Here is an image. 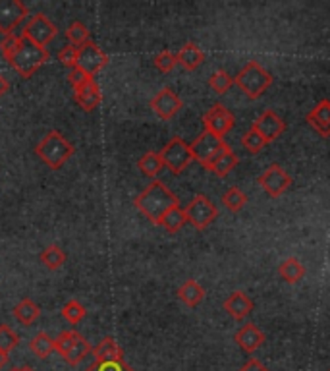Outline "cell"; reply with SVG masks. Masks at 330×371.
Listing matches in <instances>:
<instances>
[{"label":"cell","instance_id":"cell-23","mask_svg":"<svg viewBox=\"0 0 330 371\" xmlns=\"http://www.w3.org/2000/svg\"><path fill=\"white\" fill-rule=\"evenodd\" d=\"M39 315H41V308L30 298L21 300L20 304L14 308V317L20 321L21 325H25V327L33 325L35 321L39 319Z\"/></svg>","mask_w":330,"mask_h":371},{"label":"cell","instance_id":"cell-46","mask_svg":"<svg viewBox=\"0 0 330 371\" xmlns=\"http://www.w3.org/2000/svg\"><path fill=\"white\" fill-rule=\"evenodd\" d=\"M329 371H330V370H329Z\"/></svg>","mask_w":330,"mask_h":371},{"label":"cell","instance_id":"cell-9","mask_svg":"<svg viewBox=\"0 0 330 371\" xmlns=\"http://www.w3.org/2000/svg\"><path fill=\"white\" fill-rule=\"evenodd\" d=\"M257 182L265 194H268L270 197H280L292 186V176L279 163H272L263 170V175L259 176Z\"/></svg>","mask_w":330,"mask_h":371},{"label":"cell","instance_id":"cell-32","mask_svg":"<svg viewBox=\"0 0 330 371\" xmlns=\"http://www.w3.org/2000/svg\"><path fill=\"white\" fill-rule=\"evenodd\" d=\"M267 144H268L267 139H265L263 135L259 134V132L255 130V128H253V126L249 128L246 134L241 135V145H244V147L248 149L249 153H253V155L259 153V151H263V147H265Z\"/></svg>","mask_w":330,"mask_h":371},{"label":"cell","instance_id":"cell-28","mask_svg":"<svg viewBox=\"0 0 330 371\" xmlns=\"http://www.w3.org/2000/svg\"><path fill=\"white\" fill-rule=\"evenodd\" d=\"M66 37H68V41H70L72 47L80 49V47H83L85 43H89V30H87V25H85V23L75 20L68 25V30H66Z\"/></svg>","mask_w":330,"mask_h":371},{"label":"cell","instance_id":"cell-35","mask_svg":"<svg viewBox=\"0 0 330 371\" xmlns=\"http://www.w3.org/2000/svg\"><path fill=\"white\" fill-rule=\"evenodd\" d=\"M80 333H75V330H64V333H60V337L54 340V350L58 352L60 356H64L66 352L72 350V346L80 340Z\"/></svg>","mask_w":330,"mask_h":371},{"label":"cell","instance_id":"cell-39","mask_svg":"<svg viewBox=\"0 0 330 371\" xmlns=\"http://www.w3.org/2000/svg\"><path fill=\"white\" fill-rule=\"evenodd\" d=\"M78 51H80V49H75L72 45H70V47H64L60 54H58V60L62 62L66 68L73 70V68H78Z\"/></svg>","mask_w":330,"mask_h":371},{"label":"cell","instance_id":"cell-18","mask_svg":"<svg viewBox=\"0 0 330 371\" xmlns=\"http://www.w3.org/2000/svg\"><path fill=\"white\" fill-rule=\"evenodd\" d=\"M73 99H75V103L80 104L83 111L91 113V111H95V109L101 104V101H103V93H101V87L97 85L93 78L91 82L85 83L83 87L73 91Z\"/></svg>","mask_w":330,"mask_h":371},{"label":"cell","instance_id":"cell-2","mask_svg":"<svg viewBox=\"0 0 330 371\" xmlns=\"http://www.w3.org/2000/svg\"><path fill=\"white\" fill-rule=\"evenodd\" d=\"M6 60L10 64L12 70H16L21 78L27 80L41 68L43 64L49 62V51L20 35V43H18L16 51L12 52Z\"/></svg>","mask_w":330,"mask_h":371},{"label":"cell","instance_id":"cell-25","mask_svg":"<svg viewBox=\"0 0 330 371\" xmlns=\"http://www.w3.org/2000/svg\"><path fill=\"white\" fill-rule=\"evenodd\" d=\"M186 223H187L186 209H182L180 205H176V207H172V209H170V211H168L163 218H161L158 227L166 228L168 232L176 234V232H180V230L184 228Z\"/></svg>","mask_w":330,"mask_h":371},{"label":"cell","instance_id":"cell-13","mask_svg":"<svg viewBox=\"0 0 330 371\" xmlns=\"http://www.w3.org/2000/svg\"><path fill=\"white\" fill-rule=\"evenodd\" d=\"M149 104H151L153 113H155L161 120H170V118H174L176 114L182 111V106H184L182 99H180V97L174 93V89H170V87H163V89L151 99V103Z\"/></svg>","mask_w":330,"mask_h":371},{"label":"cell","instance_id":"cell-17","mask_svg":"<svg viewBox=\"0 0 330 371\" xmlns=\"http://www.w3.org/2000/svg\"><path fill=\"white\" fill-rule=\"evenodd\" d=\"M307 124L322 137H330V101L322 99L307 114Z\"/></svg>","mask_w":330,"mask_h":371},{"label":"cell","instance_id":"cell-21","mask_svg":"<svg viewBox=\"0 0 330 371\" xmlns=\"http://www.w3.org/2000/svg\"><path fill=\"white\" fill-rule=\"evenodd\" d=\"M178 298L182 300L187 308H197L205 298V290L196 278H187L186 282L178 289Z\"/></svg>","mask_w":330,"mask_h":371},{"label":"cell","instance_id":"cell-37","mask_svg":"<svg viewBox=\"0 0 330 371\" xmlns=\"http://www.w3.org/2000/svg\"><path fill=\"white\" fill-rule=\"evenodd\" d=\"M176 64H178V56H176L174 52L163 51V52H158V54L155 56V66L158 72H163V74L172 72V70L176 68Z\"/></svg>","mask_w":330,"mask_h":371},{"label":"cell","instance_id":"cell-27","mask_svg":"<svg viewBox=\"0 0 330 371\" xmlns=\"http://www.w3.org/2000/svg\"><path fill=\"white\" fill-rule=\"evenodd\" d=\"M30 348H32V352L39 360H45V358H49L52 352H54V340L47 333H39L30 342Z\"/></svg>","mask_w":330,"mask_h":371},{"label":"cell","instance_id":"cell-29","mask_svg":"<svg viewBox=\"0 0 330 371\" xmlns=\"http://www.w3.org/2000/svg\"><path fill=\"white\" fill-rule=\"evenodd\" d=\"M222 203L226 205L228 211H232V213H239L244 207L248 205V196L239 190V188H230L224 192V196H222Z\"/></svg>","mask_w":330,"mask_h":371},{"label":"cell","instance_id":"cell-36","mask_svg":"<svg viewBox=\"0 0 330 371\" xmlns=\"http://www.w3.org/2000/svg\"><path fill=\"white\" fill-rule=\"evenodd\" d=\"M20 342V337L8 327V325H0V350L10 354Z\"/></svg>","mask_w":330,"mask_h":371},{"label":"cell","instance_id":"cell-42","mask_svg":"<svg viewBox=\"0 0 330 371\" xmlns=\"http://www.w3.org/2000/svg\"><path fill=\"white\" fill-rule=\"evenodd\" d=\"M237 371H270V370H268L263 361H259L257 358H249V360L246 361V363H244V366H241Z\"/></svg>","mask_w":330,"mask_h":371},{"label":"cell","instance_id":"cell-11","mask_svg":"<svg viewBox=\"0 0 330 371\" xmlns=\"http://www.w3.org/2000/svg\"><path fill=\"white\" fill-rule=\"evenodd\" d=\"M203 124H205L207 132H213L218 137H224L228 132H232V128L236 124V118H234V114L230 113L224 104L217 103L213 109H209L203 114Z\"/></svg>","mask_w":330,"mask_h":371},{"label":"cell","instance_id":"cell-38","mask_svg":"<svg viewBox=\"0 0 330 371\" xmlns=\"http://www.w3.org/2000/svg\"><path fill=\"white\" fill-rule=\"evenodd\" d=\"M85 371H134L124 360L120 361H106V363H99L95 361Z\"/></svg>","mask_w":330,"mask_h":371},{"label":"cell","instance_id":"cell-33","mask_svg":"<svg viewBox=\"0 0 330 371\" xmlns=\"http://www.w3.org/2000/svg\"><path fill=\"white\" fill-rule=\"evenodd\" d=\"M85 315H87V309L83 308V304H80L78 300H70L62 308V317L72 325L82 323L85 319Z\"/></svg>","mask_w":330,"mask_h":371},{"label":"cell","instance_id":"cell-8","mask_svg":"<svg viewBox=\"0 0 330 371\" xmlns=\"http://www.w3.org/2000/svg\"><path fill=\"white\" fill-rule=\"evenodd\" d=\"M27 16L30 10L21 0H0V33L4 37L14 35Z\"/></svg>","mask_w":330,"mask_h":371},{"label":"cell","instance_id":"cell-41","mask_svg":"<svg viewBox=\"0 0 330 371\" xmlns=\"http://www.w3.org/2000/svg\"><path fill=\"white\" fill-rule=\"evenodd\" d=\"M18 43H20V35H8V37L2 39V43H0V51L4 54V58H8L12 52L16 51Z\"/></svg>","mask_w":330,"mask_h":371},{"label":"cell","instance_id":"cell-3","mask_svg":"<svg viewBox=\"0 0 330 371\" xmlns=\"http://www.w3.org/2000/svg\"><path fill=\"white\" fill-rule=\"evenodd\" d=\"M35 153L39 155L45 165L52 170H60L73 155V145L64 137L60 132L52 130L43 137L35 147Z\"/></svg>","mask_w":330,"mask_h":371},{"label":"cell","instance_id":"cell-14","mask_svg":"<svg viewBox=\"0 0 330 371\" xmlns=\"http://www.w3.org/2000/svg\"><path fill=\"white\" fill-rule=\"evenodd\" d=\"M253 128L270 144L286 132V122L274 111H265L259 114V118L253 122Z\"/></svg>","mask_w":330,"mask_h":371},{"label":"cell","instance_id":"cell-12","mask_svg":"<svg viewBox=\"0 0 330 371\" xmlns=\"http://www.w3.org/2000/svg\"><path fill=\"white\" fill-rule=\"evenodd\" d=\"M108 64L106 52L101 51V47H97L95 43H85L78 51V68H82L83 72L89 74L93 78L95 74H99L104 66Z\"/></svg>","mask_w":330,"mask_h":371},{"label":"cell","instance_id":"cell-5","mask_svg":"<svg viewBox=\"0 0 330 371\" xmlns=\"http://www.w3.org/2000/svg\"><path fill=\"white\" fill-rule=\"evenodd\" d=\"M161 159H163V163H165L166 168H168L174 176H178L182 175L187 166L191 165L193 153H191V147H189L182 137L176 135V137H172V139L163 147Z\"/></svg>","mask_w":330,"mask_h":371},{"label":"cell","instance_id":"cell-30","mask_svg":"<svg viewBox=\"0 0 330 371\" xmlns=\"http://www.w3.org/2000/svg\"><path fill=\"white\" fill-rule=\"evenodd\" d=\"M41 263L51 271L60 269L66 263V254L58 246H49L41 251Z\"/></svg>","mask_w":330,"mask_h":371},{"label":"cell","instance_id":"cell-26","mask_svg":"<svg viewBox=\"0 0 330 371\" xmlns=\"http://www.w3.org/2000/svg\"><path fill=\"white\" fill-rule=\"evenodd\" d=\"M237 163H239L237 155L234 153V151H232L230 147H228L226 151L220 155V157H218V159L215 161V163H213V165L209 166V170H213V172H215V175L218 176V178H226V176L230 175V172H232L234 168H236Z\"/></svg>","mask_w":330,"mask_h":371},{"label":"cell","instance_id":"cell-7","mask_svg":"<svg viewBox=\"0 0 330 371\" xmlns=\"http://www.w3.org/2000/svg\"><path fill=\"white\" fill-rule=\"evenodd\" d=\"M187 223H191L197 230H205L211 227L218 216L217 205L203 194H197L186 207Z\"/></svg>","mask_w":330,"mask_h":371},{"label":"cell","instance_id":"cell-16","mask_svg":"<svg viewBox=\"0 0 330 371\" xmlns=\"http://www.w3.org/2000/svg\"><path fill=\"white\" fill-rule=\"evenodd\" d=\"M222 306H224V309H226L228 315H230L232 319L244 321L249 313L253 311V300L249 298L244 290H236V292H232V294L224 300Z\"/></svg>","mask_w":330,"mask_h":371},{"label":"cell","instance_id":"cell-45","mask_svg":"<svg viewBox=\"0 0 330 371\" xmlns=\"http://www.w3.org/2000/svg\"><path fill=\"white\" fill-rule=\"evenodd\" d=\"M14 371H35V370H32V368H18V370Z\"/></svg>","mask_w":330,"mask_h":371},{"label":"cell","instance_id":"cell-20","mask_svg":"<svg viewBox=\"0 0 330 371\" xmlns=\"http://www.w3.org/2000/svg\"><path fill=\"white\" fill-rule=\"evenodd\" d=\"M176 56H178V64H182L187 72H193V70H197V68L205 62V52L201 51L196 43L184 45V47L178 51Z\"/></svg>","mask_w":330,"mask_h":371},{"label":"cell","instance_id":"cell-4","mask_svg":"<svg viewBox=\"0 0 330 371\" xmlns=\"http://www.w3.org/2000/svg\"><path fill=\"white\" fill-rule=\"evenodd\" d=\"M272 80H274L272 74L265 70L259 62L251 60L237 72L234 83L248 95L249 99L255 101V99H261L265 95V91L272 85Z\"/></svg>","mask_w":330,"mask_h":371},{"label":"cell","instance_id":"cell-31","mask_svg":"<svg viewBox=\"0 0 330 371\" xmlns=\"http://www.w3.org/2000/svg\"><path fill=\"white\" fill-rule=\"evenodd\" d=\"M89 354H91V344L83 339V337H80V340L72 346V350L64 354V360L68 361L70 366H78V363L85 360Z\"/></svg>","mask_w":330,"mask_h":371},{"label":"cell","instance_id":"cell-22","mask_svg":"<svg viewBox=\"0 0 330 371\" xmlns=\"http://www.w3.org/2000/svg\"><path fill=\"white\" fill-rule=\"evenodd\" d=\"M279 275L284 282L296 284V282H299L301 278L305 277V265L298 258L284 259L279 265Z\"/></svg>","mask_w":330,"mask_h":371},{"label":"cell","instance_id":"cell-24","mask_svg":"<svg viewBox=\"0 0 330 371\" xmlns=\"http://www.w3.org/2000/svg\"><path fill=\"white\" fill-rule=\"evenodd\" d=\"M137 168L141 170V175L147 176V178H153L156 180V176L163 172L165 168V163L161 159V153H155V151H147V153L137 161Z\"/></svg>","mask_w":330,"mask_h":371},{"label":"cell","instance_id":"cell-34","mask_svg":"<svg viewBox=\"0 0 330 371\" xmlns=\"http://www.w3.org/2000/svg\"><path fill=\"white\" fill-rule=\"evenodd\" d=\"M209 85H211L218 95H224V93L230 91V87L234 85V78L228 72H224V70H217V72L209 78Z\"/></svg>","mask_w":330,"mask_h":371},{"label":"cell","instance_id":"cell-10","mask_svg":"<svg viewBox=\"0 0 330 371\" xmlns=\"http://www.w3.org/2000/svg\"><path fill=\"white\" fill-rule=\"evenodd\" d=\"M56 33H58L56 25L45 14H35L32 20L25 23L23 31H21V35L25 39H30V41L39 45L43 49L56 37Z\"/></svg>","mask_w":330,"mask_h":371},{"label":"cell","instance_id":"cell-44","mask_svg":"<svg viewBox=\"0 0 330 371\" xmlns=\"http://www.w3.org/2000/svg\"><path fill=\"white\" fill-rule=\"evenodd\" d=\"M8 358H10V356H8V352L0 350V370L8 363Z\"/></svg>","mask_w":330,"mask_h":371},{"label":"cell","instance_id":"cell-43","mask_svg":"<svg viewBox=\"0 0 330 371\" xmlns=\"http://www.w3.org/2000/svg\"><path fill=\"white\" fill-rule=\"evenodd\" d=\"M8 91H10V83H8V80L0 74V97H4Z\"/></svg>","mask_w":330,"mask_h":371},{"label":"cell","instance_id":"cell-40","mask_svg":"<svg viewBox=\"0 0 330 371\" xmlns=\"http://www.w3.org/2000/svg\"><path fill=\"white\" fill-rule=\"evenodd\" d=\"M91 80H93V78H91L89 74L83 72L82 68H73V70H70V74H68V82H70V85L73 87V91L83 87L85 83H89Z\"/></svg>","mask_w":330,"mask_h":371},{"label":"cell","instance_id":"cell-6","mask_svg":"<svg viewBox=\"0 0 330 371\" xmlns=\"http://www.w3.org/2000/svg\"><path fill=\"white\" fill-rule=\"evenodd\" d=\"M189 147H191V153H193V159L197 163H201L205 168H209L220 155L226 151L228 144L222 137L205 130Z\"/></svg>","mask_w":330,"mask_h":371},{"label":"cell","instance_id":"cell-15","mask_svg":"<svg viewBox=\"0 0 330 371\" xmlns=\"http://www.w3.org/2000/svg\"><path fill=\"white\" fill-rule=\"evenodd\" d=\"M234 340H236L237 346L241 350L248 352V354H253V352H257L265 344L267 337H265V333L259 329L257 325L246 323L241 329H237V333L234 335Z\"/></svg>","mask_w":330,"mask_h":371},{"label":"cell","instance_id":"cell-19","mask_svg":"<svg viewBox=\"0 0 330 371\" xmlns=\"http://www.w3.org/2000/svg\"><path fill=\"white\" fill-rule=\"evenodd\" d=\"M93 356L95 361H99V363L124 360V352H122V348L118 346V342L113 337H106V339L101 340L93 348Z\"/></svg>","mask_w":330,"mask_h":371},{"label":"cell","instance_id":"cell-1","mask_svg":"<svg viewBox=\"0 0 330 371\" xmlns=\"http://www.w3.org/2000/svg\"><path fill=\"white\" fill-rule=\"evenodd\" d=\"M135 209L145 215L153 225H158L161 218L172 209V207L180 205L178 197L166 188L161 180H153L151 184L145 188L143 192L134 199Z\"/></svg>","mask_w":330,"mask_h":371}]
</instances>
